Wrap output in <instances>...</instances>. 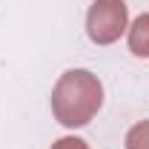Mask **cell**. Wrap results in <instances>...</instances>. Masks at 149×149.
<instances>
[{"instance_id":"obj_1","label":"cell","mask_w":149,"mask_h":149,"mask_svg":"<svg viewBox=\"0 0 149 149\" xmlns=\"http://www.w3.org/2000/svg\"><path fill=\"white\" fill-rule=\"evenodd\" d=\"M103 106V83L89 69H69L60 74L52 89V112L55 118L69 126H86Z\"/></svg>"},{"instance_id":"obj_2","label":"cell","mask_w":149,"mask_h":149,"mask_svg":"<svg viewBox=\"0 0 149 149\" xmlns=\"http://www.w3.org/2000/svg\"><path fill=\"white\" fill-rule=\"evenodd\" d=\"M126 20L129 12L123 0H95L86 15V35L97 46H109L123 35Z\"/></svg>"},{"instance_id":"obj_3","label":"cell","mask_w":149,"mask_h":149,"mask_svg":"<svg viewBox=\"0 0 149 149\" xmlns=\"http://www.w3.org/2000/svg\"><path fill=\"white\" fill-rule=\"evenodd\" d=\"M129 52L135 57H149V12L129 26Z\"/></svg>"},{"instance_id":"obj_4","label":"cell","mask_w":149,"mask_h":149,"mask_svg":"<svg viewBox=\"0 0 149 149\" xmlns=\"http://www.w3.org/2000/svg\"><path fill=\"white\" fill-rule=\"evenodd\" d=\"M126 149H149V120H141L126 132Z\"/></svg>"},{"instance_id":"obj_5","label":"cell","mask_w":149,"mask_h":149,"mask_svg":"<svg viewBox=\"0 0 149 149\" xmlns=\"http://www.w3.org/2000/svg\"><path fill=\"white\" fill-rule=\"evenodd\" d=\"M52 149H89L83 138H60L52 143Z\"/></svg>"}]
</instances>
